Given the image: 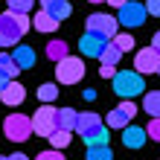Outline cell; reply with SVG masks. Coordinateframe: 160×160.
<instances>
[{"label":"cell","instance_id":"30","mask_svg":"<svg viewBox=\"0 0 160 160\" xmlns=\"http://www.w3.org/2000/svg\"><path fill=\"white\" fill-rule=\"evenodd\" d=\"M146 12L154 15V18H160V0H146Z\"/></svg>","mask_w":160,"mask_h":160},{"label":"cell","instance_id":"25","mask_svg":"<svg viewBox=\"0 0 160 160\" xmlns=\"http://www.w3.org/2000/svg\"><path fill=\"white\" fill-rule=\"evenodd\" d=\"M111 44H117L122 52H131V50H134V38H131L128 32H117L114 38H111Z\"/></svg>","mask_w":160,"mask_h":160},{"label":"cell","instance_id":"5","mask_svg":"<svg viewBox=\"0 0 160 160\" xmlns=\"http://www.w3.org/2000/svg\"><path fill=\"white\" fill-rule=\"evenodd\" d=\"M21 23H18V15L15 12H3L0 15V47H15L21 41Z\"/></svg>","mask_w":160,"mask_h":160},{"label":"cell","instance_id":"32","mask_svg":"<svg viewBox=\"0 0 160 160\" xmlns=\"http://www.w3.org/2000/svg\"><path fill=\"white\" fill-rule=\"evenodd\" d=\"M18 15V23H21V29L26 32V29H29V15H21V12H15Z\"/></svg>","mask_w":160,"mask_h":160},{"label":"cell","instance_id":"24","mask_svg":"<svg viewBox=\"0 0 160 160\" xmlns=\"http://www.w3.org/2000/svg\"><path fill=\"white\" fill-rule=\"evenodd\" d=\"M88 160H114L108 146H88Z\"/></svg>","mask_w":160,"mask_h":160},{"label":"cell","instance_id":"29","mask_svg":"<svg viewBox=\"0 0 160 160\" xmlns=\"http://www.w3.org/2000/svg\"><path fill=\"white\" fill-rule=\"evenodd\" d=\"M35 160H64V154H61V148H47V152H41Z\"/></svg>","mask_w":160,"mask_h":160},{"label":"cell","instance_id":"12","mask_svg":"<svg viewBox=\"0 0 160 160\" xmlns=\"http://www.w3.org/2000/svg\"><path fill=\"white\" fill-rule=\"evenodd\" d=\"M146 128H140V125H125L122 128V146L125 148H140V146H146Z\"/></svg>","mask_w":160,"mask_h":160},{"label":"cell","instance_id":"18","mask_svg":"<svg viewBox=\"0 0 160 160\" xmlns=\"http://www.w3.org/2000/svg\"><path fill=\"white\" fill-rule=\"evenodd\" d=\"M12 55H15V61H18V67H21V70L35 67V50H29V47H18Z\"/></svg>","mask_w":160,"mask_h":160},{"label":"cell","instance_id":"2","mask_svg":"<svg viewBox=\"0 0 160 160\" xmlns=\"http://www.w3.org/2000/svg\"><path fill=\"white\" fill-rule=\"evenodd\" d=\"M3 131H6V140H12V143H23V140H29V134H35L32 119L26 114H9L3 122Z\"/></svg>","mask_w":160,"mask_h":160},{"label":"cell","instance_id":"10","mask_svg":"<svg viewBox=\"0 0 160 160\" xmlns=\"http://www.w3.org/2000/svg\"><path fill=\"white\" fill-rule=\"evenodd\" d=\"M111 38H105V35H96V32H84L82 38H79V50L82 55H88V58H99L102 50L108 47Z\"/></svg>","mask_w":160,"mask_h":160},{"label":"cell","instance_id":"3","mask_svg":"<svg viewBox=\"0 0 160 160\" xmlns=\"http://www.w3.org/2000/svg\"><path fill=\"white\" fill-rule=\"evenodd\" d=\"M55 79H58L61 84H76L84 79V61L82 58H73V55H67V58H61L58 64H55Z\"/></svg>","mask_w":160,"mask_h":160},{"label":"cell","instance_id":"38","mask_svg":"<svg viewBox=\"0 0 160 160\" xmlns=\"http://www.w3.org/2000/svg\"><path fill=\"white\" fill-rule=\"evenodd\" d=\"M0 160H9V157H0Z\"/></svg>","mask_w":160,"mask_h":160},{"label":"cell","instance_id":"4","mask_svg":"<svg viewBox=\"0 0 160 160\" xmlns=\"http://www.w3.org/2000/svg\"><path fill=\"white\" fill-rule=\"evenodd\" d=\"M32 131L38 137H50L52 131H58V122H55V108H52V102H44V108L35 111V117H32Z\"/></svg>","mask_w":160,"mask_h":160},{"label":"cell","instance_id":"16","mask_svg":"<svg viewBox=\"0 0 160 160\" xmlns=\"http://www.w3.org/2000/svg\"><path fill=\"white\" fill-rule=\"evenodd\" d=\"M102 125V119H99V114H93V111H88V114H79V125H76V131L84 137V134H90V131H96Z\"/></svg>","mask_w":160,"mask_h":160},{"label":"cell","instance_id":"39","mask_svg":"<svg viewBox=\"0 0 160 160\" xmlns=\"http://www.w3.org/2000/svg\"><path fill=\"white\" fill-rule=\"evenodd\" d=\"M157 73H160V67H157Z\"/></svg>","mask_w":160,"mask_h":160},{"label":"cell","instance_id":"34","mask_svg":"<svg viewBox=\"0 0 160 160\" xmlns=\"http://www.w3.org/2000/svg\"><path fill=\"white\" fill-rule=\"evenodd\" d=\"M152 47H154V50L160 52V32H154V38H152Z\"/></svg>","mask_w":160,"mask_h":160},{"label":"cell","instance_id":"9","mask_svg":"<svg viewBox=\"0 0 160 160\" xmlns=\"http://www.w3.org/2000/svg\"><path fill=\"white\" fill-rule=\"evenodd\" d=\"M157 67H160V52L154 50V47H146V50H137V55H134V70L140 73V76H148V73H157Z\"/></svg>","mask_w":160,"mask_h":160},{"label":"cell","instance_id":"22","mask_svg":"<svg viewBox=\"0 0 160 160\" xmlns=\"http://www.w3.org/2000/svg\"><path fill=\"white\" fill-rule=\"evenodd\" d=\"M119 58H122V50H119L117 44L108 41V47H105V50H102V55H99V61H102V64H117Z\"/></svg>","mask_w":160,"mask_h":160},{"label":"cell","instance_id":"36","mask_svg":"<svg viewBox=\"0 0 160 160\" xmlns=\"http://www.w3.org/2000/svg\"><path fill=\"white\" fill-rule=\"evenodd\" d=\"M9 160H29L26 154H21V152H15V154H9Z\"/></svg>","mask_w":160,"mask_h":160},{"label":"cell","instance_id":"14","mask_svg":"<svg viewBox=\"0 0 160 160\" xmlns=\"http://www.w3.org/2000/svg\"><path fill=\"white\" fill-rule=\"evenodd\" d=\"M58 23H61L58 18H52L50 12H44V9L32 18V26H35L38 32H55V29H58Z\"/></svg>","mask_w":160,"mask_h":160},{"label":"cell","instance_id":"28","mask_svg":"<svg viewBox=\"0 0 160 160\" xmlns=\"http://www.w3.org/2000/svg\"><path fill=\"white\" fill-rule=\"evenodd\" d=\"M146 134H148V140L160 143V117H152V122L146 125Z\"/></svg>","mask_w":160,"mask_h":160},{"label":"cell","instance_id":"20","mask_svg":"<svg viewBox=\"0 0 160 160\" xmlns=\"http://www.w3.org/2000/svg\"><path fill=\"white\" fill-rule=\"evenodd\" d=\"M88 146H108V131H105V125H99L96 131H90V134H84L82 137Z\"/></svg>","mask_w":160,"mask_h":160},{"label":"cell","instance_id":"23","mask_svg":"<svg viewBox=\"0 0 160 160\" xmlns=\"http://www.w3.org/2000/svg\"><path fill=\"white\" fill-rule=\"evenodd\" d=\"M0 70H6L12 79L21 73V67H18V61H15V55H9V52H0Z\"/></svg>","mask_w":160,"mask_h":160},{"label":"cell","instance_id":"35","mask_svg":"<svg viewBox=\"0 0 160 160\" xmlns=\"http://www.w3.org/2000/svg\"><path fill=\"white\" fill-rule=\"evenodd\" d=\"M108 3H111V6H114V9H122V6H125V3H128V0H108Z\"/></svg>","mask_w":160,"mask_h":160},{"label":"cell","instance_id":"37","mask_svg":"<svg viewBox=\"0 0 160 160\" xmlns=\"http://www.w3.org/2000/svg\"><path fill=\"white\" fill-rule=\"evenodd\" d=\"M88 3H105V0H88Z\"/></svg>","mask_w":160,"mask_h":160},{"label":"cell","instance_id":"21","mask_svg":"<svg viewBox=\"0 0 160 160\" xmlns=\"http://www.w3.org/2000/svg\"><path fill=\"white\" fill-rule=\"evenodd\" d=\"M70 137H73V131H64V128H58V131H52L50 137V143H52V148H67L70 146Z\"/></svg>","mask_w":160,"mask_h":160},{"label":"cell","instance_id":"19","mask_svg":"<svg viewBox=\"0 0 160 160\" xmlns=\"http://www.w3.org/2000/svg\"><path fill=\"white\" fill-rule=\"evenodd\" d=\"M143 111H146L148 117H160V90L146 93V99H143Z\"/></svg>","mask_w":160,"mask_h":160},{"label":"cell","instance_id":"31","mask_svg":"<svg viewBox=\"0 0 160 160\" xmlns=\"http://www.w3.org/2000/svg\"><path fill=\"white\" fill-rule=\"evenodd\" d=\"M99 76H102V79H114V76H117V67H114V64H102Z\"/></svg>","mask_w":160,"mask_h":160},{"label":"cell","instance_id":"26","mask_svg":"<svg viewBox=\"0 0 160 160\" xmlns=\"http://www.w3.org/2000/svg\"><path fill=\"white\" fill-rule=\"evenodd\" d=\"M38 99L41 102H55V99H58V88H55L52 82L50 84H41V88H38Z\"/></svg>","mask_w":160,"mask_h":160},{"label":"cell","instance_id":"33","mask_svg":"<svg viewBox=\"0 0 160 160\" xmlns=\"http://www.w3.org/2000/svg\"><path fill=\"white\" fill-rule=\"evenodd\" d=\"M9 82H12V76H9V73H6V70H0V90H3V88H6V84H9Z\"/></svg>","mask_w":160,"mask_h":160},{"label":"cell","instance_id":"15","mask_svg":"<svg viewBox=\"0 0 160 160\" xmlns=\"http://www.w3.org/2000/svg\"><path fill=\"white\" fill-rule=\"evenodd\" d=\"M55 122H58V128H64V131H76L79 114L73 108H58V111H55Z\"/></svg>","mask_w":160,"mask_h":160},{"label":"cell","instance_id":"8","mask_svg":"<svg viewBox=\"0 0 160 160\" xmlns=\"http://www.w3.org/2000/svg\"><path fill=\"white\" fill-rule=\"evenodd\" d=\"M146 6L143 3H125L122 9H117V21L122 23V26H131V29H134V26H143L146 23Z\"/></svg>","mask_w":160,"mask_h":160},{"label":"cell","instance_id":"13","mask_svg":"<svg viewBox=\"0 0 160 160\" xmlns=\"http://www.w3.org/2000/svg\"><path fill=\"white\" fill-rule=\"evenodd\" d=\"M41 9H44V12H50L52 18H58V21L70 18V12H73L67 0H41Z\"/></svg>","mask_w":160,"mask_h":160},{"label":"cell","instance_id":"7","mask_svg":"<svg viewBox=\"0 0 160 160\" xmlns=\"http://www.w3.org/2000/svg\"><path fill=\"white\" fill-rule=\"evenodd\" d=\"M88 32H96V35H105V38H114L117 35V26H119V21L114 15H102V12H96V15H88Z\"/></svg>","mask_w":160,"mask_h":160},{"label":"cell","instance_id":"17","mask_svg":"<svg viewBox=\"0 0 160 160\" xmlns=\"http://www.w3.org/2000/svg\"><path fill=\"white\" fill-rule=\"evenodd\" d=\"M67 55H70V47H67V41L55 38V41H50V44H47V58H50V61H55V64H58L61 58H67Z\"/></svg>","mask_w":160,"mask_h":160},{"label":"cell","instance_id":"1","mask_svg":"<svg viewBox=\"0 0 160 160\" xmlns=\"http://www.w3.org/2000/svg\"><path fill=\"white\" fill-rule=\"evenodd\" d=\"M111 82H114V93H117V96H122V99L140 96V93L146 90V82H143V76H140L137 70H122V73H117Z\"/></svg>","mask_w":160,"mask_h":160},{"label":"cell","instance_id":"6","mask_svg":"<svg viewBox=\"0 0 160 160\" xmlns=\"http://www.w3.org/2000/svg\"><path fill=\"white\" fill-rule=\"evenodd\" d=\"M137 111H140V108H137V105H134V102H131V99H122V105L111 111L105 122H108V125L114 128V131H122L125 125H131V119L137 117Z\"/></svg>","mask_w":160,"mask_h":160},{"label":"cell","instance_id":"11","mask_svg":"<svg viewBox=\"0 0 160 160\" xmlns=\"http://www.w3.org/2000/svg\"><path fill=\"white\" fill-rule=\"evenodd\" d=\"M23 96H26V90H23V84H18L15 79L6 84L3 90H0V102H3L6 108H18L23 102Z\"/></svg>","mask_w":160,"mask_h":160},{"label":"cell","instance_id":"27","mask_svg":"<svg viewBox=\"0 0 160 160\" xmlns=\"http://www.w3.org/2000/svg\"><path fill=\"white\" fill-rule=\"evenodd\" d=\"M35 6V0H9V12H21V15H29Z\"/></svg>","mask_w":160,"mask_h":160}]
</instances>
